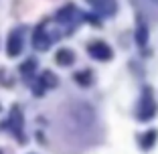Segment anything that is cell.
I'll return each instance as SVG.
<instances>
[{"mask_svg": "<svg viewBox=\"0 0 158 154\" xmlns=\"http://www.w3.org/2000/svg\"><path fill=\"white\" fill-rule=\"evenodd\" d=\"M156 102H154V95H152V89L146 87L144 89V95H142V102H140V107H138V120L142 122H148L154 118L156 114Z\"/></svg>", "mask_w": 158, "mask_h": 154, "instance_id": "cell-1", "label": "cell"}, {"mask_svg": "<svg viewBox=\"0 0 158 154\" xmlns=\"http://www.w3.org/2000/svg\"><path fill=\"white\" fill-rule=\"evenodd\" d=\"M89 55L93 57V59H98V61H107V59H112V49L107 47L106 43L102 41H95L89 45Z\"/></svg>", "mask_w": 158, "mask_h": 154, "instance_id": "cell-2", "label": "cell"}, {"mask_svg": "<svg viewBox=\"0 0 158 154\" xmlns=\"http://www.w3.org/2000/svg\"><path fill=\"white\" fill-rule=\"evenodd\" d=\"M6 51H8V57H16L20 51H23V35H20L19 31H14V33L8 37Z\"/></svg>", "mask_w": 158, "mask_h": 154, "instance_id": "cell-3", "label": "cell"}, {"mask_svg": "<svg viewBox=\"0 0 158 154\" xmlns=\"http://www.w3.org/2000/svg\"><path fill=\"white\" fill-rule=\"evenodd\" d=\"M89 4L93 8H98L102 14H112L116 10V4H114V0H87Z\"/></svg>", "mask_w": 158, "mask_h": 154, "instance_id": "cell-4", "label": "cell"}, {"mask_svg": "<svg viewBox=\"0 0 158 154\" xmlns=\"http://www.w3.org/2000/svg\"><path fill=\"white\" fill-rule=\"evenodd\" d=\"M55 61L59 63V65H69V63H73V61H75V55L69 51V49H61V51H57Z\"/></svg>", "mask_w": 158, "mask_h": 154, "instance_id": "cell-5", "label": "cell"}, {"mask_svg": "<svg viewBox=\"0 0 158 154\" xmlns=\"http://www.w3.org/2000/svg\"><path fill=\"white\" fill-rule=\"evenodd\" d=\"M156 138H158V132H156V130H150L148 134H146L144 138H142V148H146V150H148L150 146L154 144V140H156Z\"/></svg>", "mask_w": 158, "mask_h": 154, "instance_id": "cell-6", "label": "cell"}, {"mask_svg": "<svg viewBox=\"0 0 158 154\" xmlns=\"http://www.w3.org/2000/svg\"><path fill=\"white\" fill-rule=\"evenodd\" d=\"M146 39H148V31H146V27L142 24V27H138V35H136V41H138V45H144Z\"/></svg>", "mask_w": 158, "mask_h": 154, "instance_id": "cell-7", "label": "cell"}, {"mask_svg": "<svg viewBox=\"0 0 158 154\" xmlns=\"http://www.w3.org/2000/svg\"><path fill=\"white\" fill-rule=\"evenodd\" d=\"M43 81H47L45 85H53V87L57 85V77L51 73V71H45V73H43Z\"/></svg>", "mask_w": 158, "mask_h": 154, "instance_id": "cell-8", "label": "cell"}, {"mask_svg": "<svg viewBox=\"0 0 158 154\" xmlns=\"http://www.w3.org/2000/svg\"><path fill=\"white\" fill-rule=\"evenodd\" d=\"M75 79H77L81 85H89V79H91V73H89V71H87V73H77V75H75Z\"/></svg>", "mask_w": 158, "mask_h": 154, "instance_id": "cell-9", "label": "cell"}, {"mask_svg": "<svg viewBox=\"0 0 158 154\" xmlns=\"http://www.w3.org/2000/svg\"><path fill=\"white\" fill-rule=\"evenodd\" d=\"M0 154H2V152H0Z\"/></svg>", "mask_w": 158, "mask_h": 154, "instance_id": "cell-10", "label": "cell"}]
</instances>
